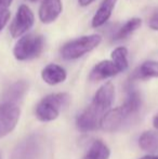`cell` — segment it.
Here are the masks:
<instances>
[{"instance_id": "1", "label": "cell", "mask_w": 158, "mask_h": 159, "mask_svg": "<svg viewBox=\"0 0 158 159\" xmlns=\"http://www.w3.org/2000/svg\"><path fill=\"white\" fill-rule=\"evenodd\" d=\"M114 98V84L106 82L97 91L90 105L77 117V128L81 132H89L101 127L104 117L110 111Z\"/></svg>"}, {"instance_id": "2", "label": "cell", "mask_w": 158, "mask_h": 159, "mask_svg": "<svg viewBox=\"0 0 158 159\" xmlns=\"http://www.w3.org/2000/svg\"><path fill=\"white\" fill-rule=\"evenodd\" d=\"M141 96L135 90H130L126 101L119 107L111 109L104 117L101 128L107 132H114L122 129L130 120L137 116L141 108Z\"/></svg>"}, {"instance_id": "3", "label": "cell", "mask_w": 158, "mask_h": 159, "mask_svg": "<svg viewBox=\"0 0 158 159\" xmlns=\"http://www.w3.org/2000/svg\"><path fill=\"white\" fill-rule=\"evenodd\" d=\"M70 95L65 92L51 93L44 96L36 106V117L42 122L55 120L61 111L68 104Z\"/></svg>"}, {"instance_id": "4", "label": "cell", "mask_w": 158, "mask_h": 159, "mask_svg": "<svg viewBox=\"0 0 158 159\" xmlns=\"http://www.w3.org/2000/svg\"><path fill=\"white\" fill-rule=\"evenodd\" d=\"M102 42V36L99 34L82 36L66 42L61 49V55L64 60H78L91 52Z\"/></svg>"}, {"instance_id": "5", "label": "cell", "mask_w": 158, "mask_h": 159, "mask_svg": "<svg viewBox=\"0 0 158 159\" xmlns=\"http://www.w3.org/2000/svg\"><path fill=\"white\" fill-rule=\"evenodd\" d=\"M44 37L39 34L22 36L13 48V55L17 61H29L38 57L44 48Z\"/></svg>"}, {"instance_id": "6", "label": "cell", "mask_w": 158, "mask_h": 159, "mask_svg": "<svg viewBox=\"0 0 158 159\" xmlns=\"http://www.w3.org/2000/svg\"><path fill=\"white\" fill-rule=\"evenodd\" d=\"M21 109L16 103L2 102L0 104V138L8 135L16 127Z\"/></svg>"}, {"instance_id": "7", "label": "cell", "mask_w": 158, "mask_h": 159, "mask_svg": "<svg viewBox=\"0 0 158 159\" xmlns=\"http://www.w3.org/2000/svg\"><path fill=\"white\" fill-rule=\"evenodd\" d=\"M34 22L35 16L33 11L26 4H22L17 9L16 15L10 25V34L13 38H21L33 27Z\"/></svg>"}, {"instance_id": "8", "label": "cell", "mask_w": 158, "mask_h": 159, "mask_svg": "<svg viewBox=\"0 0 158 159\" xmlns=\"http://www.w3.org/2000/svg\"><path fill=\"white\" fill-rule=\"evenodd\" d=\"M42 142L38 135H30L21 142L12 154V159H39Z\"/></svg>"}, {"instance_id": "9", "label": "cell", "mask_w": 158, "mask_h": 159, "mask_svg": "<svg viewBox=\"0 0 158 159\" xmlns=\"http://www.w3.org/2000/svg\"><path fill=\"white\" fill-rule=\"evenodd\" d=\"M63 4L61 0H43L39 7V20L43 24L53 23L60 16Z\"/></svg>"}, {"instance_id": "10", "label": "cell", "mask_w": 158, "mask_h": 159, "mask_svg": "<svg viewBox=\"0 0 158 159\" xmlns=\"http://www.w3.org/2000/svg\"><path fill=\"white\" fill-rule=\"evenodd\" d=\"M117 74H119V70L115 66V64L112 61L105 60V61H101L93 67L89 75V79L91 81H100V80L114 77Z\"/></svg>"}, {"instance_id": "11", "label": "cell", "mask_w": 158, "mask_h": 159, "mask_svg": "<svg viewBox=\"0 0 158 159\" xmlns=\"http://www.w3.org/2000/svg\"><path fill=\"white\" fill-rule=\"evenodd\" d=\"M67 74L62 66L57 64H49L42 69L41 78L46 84L50 86L62 84L66 80Z\"/></svg>"}, {"instance_id": "12", "label": "cell", "mask_w": 158, "mask_h": 159, "mask_svg": "<svg viewBox=\"0 0 158 159\" xmlns=\"http://www.w3.org/2000/svg\"><path fill=\"white\" fill-rule=\"evenodd\" d=\"M116 3L117 0H103L92 19V27L97 28L103 26L112 16Z\"/></svg>"}, {"instance_id": "13", "label": "cell", "mask_w": 158, "mask_h": 159, "mask_svg": "<svg viewBox=\"0 0 158 159\" xmlns=\"http://www.w3.org/2000/svg\"><path fill=\"white\" fill-rule=\"evenodd\" d=\"M111 151L108 146L101 140H94L87 152L84 159H108Z\"/></svg>"}, {"instance_id": "14", "label": "cell", "mask_w": 158, "mask_h": 159, "mask_svg": "<svg viewBox=\"0 0 158 159\" xmlns=\"http://www.w3.org/2000/svg\"><path fill=\"white\" fill-rule=\"evenodd\" d=\"M139 146L148 153L158 152V131H145L139 139Z\"/></svg>"}, {"instance_id": "15", "label": "cell", "mask_w": 158, "mask_h": 159, "mask_svg": "<svg viewBox=\"0 0 158 159\" xmlns=\"http://www.w3.org/2000/svg\"><path fill=\"white\" fill-rule=\"evenodd\" d=\"M27 84L23 80L17 81L13 84L8 90L6 91L3 96V101L2 102H11V103H16L23 98V95L27 91Z\"/></svg>"}, {"instance_id": "16", "label": "cell", "mask_w": 158, "mask_h": 159, "mask_svg": "<svg viewBox=\"0 0 158 159\" xmlns=\"http://www.w3.org/2000/svg\"><path fill=\"white\" fill-rule=\"evenodd\" d=\"M134 78L137 79L158 78V62L145 61L144 63H142L134 73Z\"/></svg>"}, {"instance_id": "17", "label": "cell", "mask_w": 158, "mask_h": 159, "mask_svg": "<svg viewBox=\"0 0 158 159\" xmlns=\"http://www.w3.org/2000/svg\"><path fill=\"white\" fill-rule=\"evenodd\" d=\"M142 25V20L139 17H133V19L127 21L121 27L117 30L116 35L114 36V40H122L124 38L129 37L133 32L139 30Z\"/></svg>"}, {"instance_id": "18", "label": "cell", "mask_w": 158, "mask_h": 159, "mask_svg": "<svg viewBox=\"0 0 158 159\" xmlns=\"http://www.w3.org/2000/svg\"><path fill=\"white\" fill-rule=\"evenodd\" d=\"M111 57H112V62L118 68L119 73L124 71L128 68V50H127L126 47H118V48H116L112 52Z\"/></svg>"}, {"instance_id": "19", "label": "cell", "mask_w": 158, "mask_h": 159, "mask_svg": "<svg viewBox=\"0 0 158 159\" xmlns=\"http://www.w3.org/2000/svg\"><path fill=\"white\" fill-rule=\"evenodd\" d=\"M10 11L9 10H6V11H0V33L1 30L4 28V26L7 25V23L9 22L10 20Z\"/></svg>"}, {"instance_id": "20", "label": "cell", "mask_w": 158, "mask_h": 159, "mask_svg": "<svg viewBox=\"0 0 158 159\" xmlns=\"http://www.w3.org/2000/svg\"><path fill=\"white\" fill-rule=\"evenodd\" d=\"M148 25H150V27L152 28L153 30H157L158 32V12L155 13V14L150 19Z\"/></svg>"}, {"instance_id": "21", "label": "cell", "mask_w": 158, "mask_h": 159, "mask_svg": "<svg viewBox=\"0 0 158 159\" xmlns=\"http://www.w3.org/2000/svg\"><path fill=\"white\" fill-rule=\"evenodd\" d=\"M13 0H0V11H6L12 3Z\"/></svg>"}, {"instance_id": "22", "label": "cell", "mask_w": 158, "mask_h": 159, "mask_svg": "<svg viewBox=\"0 0 158 159\" xmlns=\"http://www.w3.org/2000/svg\"><path fill=\"white\" fill-rule=\"evenodd\" d=\"M95 0H78V2H79V4L81 7H88V6H90L91 3H93Z\"/></svg>"}, {"instance_id": "23", "label": "cell", "mask_w": 158, "mask_h": 159, "mask_svg": "<svg viewBox=\"0 0 158 159\" xmlns=\"http://www.w3.org/2000/svg\"><path fill=\"white\" fill-rule=\"evenodd\" d=\"M153 125H154V127L158 129V114L154 117V119H153Z\"/></svg>"}, {"instance_id": "24", "label": "cell", "mask_w": 158, "mask_h": 159, "mask_svg": "<svg viewBox=\"0 0 158 159\" xmlns=\"http://www.w3.org/2000/svg\"><path fill=\"white\" fill-rule=\"evenodd\" d=\"M140 159H158V155H148V156H144L143 158H140Z\"/></svg>"}, {"instance_id": "25", "label": "cell", "mask_w": 158, "mask_h": 159, "mask_svg": "<svg viewBox=\"0 0 158 159\" xmlns=\"http://www.w3.org/2000/svg\"><path fill=\"white\" fill-rule=\"evenodd\" d=\"M29 1H37V0H29Z\"/></svg>"}, {"instance_id": "26", "label": "cell", "mask_w": 158, "mask_h": 159, "mask_svg": "<svg viewBox=\"0 0 158 159\" xmlns=\"http://www.w3.org/2000/svg\"></svg>"}]
</instances>
